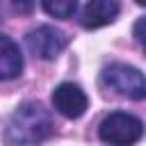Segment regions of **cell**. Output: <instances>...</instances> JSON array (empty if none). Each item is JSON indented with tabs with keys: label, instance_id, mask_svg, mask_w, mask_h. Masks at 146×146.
Wrapping results in <instances>:
<instances>
[{
	"label": "cell",
	"instance_id": "cell-1",
	"mask_svg": "<svg viewBox=\"0 0 146 146\" xmlns=\"http://www.w3.org/2000/svg\"><path fill=\"white\" fill-rule=\"evenodd\" d=\"M52 132L55 125L48 110H43L41 103L27 100L11 112L5 125V141L7 146H36L52 137Z\"/></svg>",
	"mask_w": 146,
	"mask_h": 146
},
{
	"label": "cell",
	"instance_id": "cell-2",
	"mask_svg": "<svg viewBox=\"0 0 146 146\" xmlns=\"http://www.w3.org/2000/svg\"><path fill=\"white\" fill-rule=\"evenodd\" d=\"M144 123L128 112H112L98 125V139L107 146H132L141 139Z\"/></svg>",
	"mask_w": 146,
	"mask_h": 146
},
{
	"label": "cell",
	"instance_id": "cell-3",
	"mask_svg": "<svg viewBox=\"0 0 146 146\" xmlns=\"http://www.w3.org/2000/svg\"><path fill=\"white\" fill-rule=\"evenodd\" d=\"M100 80L105 87L114 89L116 94H121L130 100H144L146 98V75L130 64L114 62V64L105 66L100 73Z\"/></svg>",
	"mask_w": 146,
	"mask_h": 146
},
{
	"label": "cell",
	"instance_id": "cell-4",
	"mask_svg": "<svg viewBox=\"0 0 146 146\" xmlns=\"http://www.w3.org/2000/svg\"><path fill=\"white\" fill-rule=\"evenodd\" d=\"M25 46L34 57L48 62V59H55L68 46V36H66V32H62L55 25H39L36 30L27 32Z\"/></svg>",
	"mask_w": 146,
	"mask_h": 146
},
{
	"label": "cell",
	"instance_id": "cell-5",
	"mask_svg": "<svg viewBox=\"0 0 146 146\" xmlns=\"http://www.w3.org/2000/svg\"><path fill=\"white\" fill-rule=\"evenodd\" d=\"M52 105H55V110L62 116H66V119H80L87 112L89 100H87V94L82 91L80 84L62 82L52 91Z\"/></svg>",
	"mask_w": 146,
	"mask_h": 146
},
{
	"label": "cell",
	"instance_id": "cell-6",
	"mask_svg": "<svg viewBox=\"0 0 146 146\" xmlns=\"http://www.w3.org/2000/svg\"><path fill=\"white\" fill-rule=\"evenodd\" d=\"M121 11L119 0H87L80 14V25L84 30H98L116 21Z\"/></svg>",
	"mask_w": 146,
	"mask_h": 146
},
{
	"label": "cell",
	"instance_id": "cell-7",
	"mask_svg": "<svg viewBox=\"0 0 146 146\" xmlns=\"http://www.w3.org/2000/svg\"><path fill=\"white\" fill-rule=\"evenodd\" d=\"M0 43H2V52H0V75H2V80L18 78L21 71H23V55H21V48H18L7 34L0 36Z\"/></svg>",
	"mask_w": 146,
	"mask_h": 146
},
{
	"label": "cell",
	"instance_id": "cell-8",
	"mask_svg": "<svg viewBox=\"0 0 146 146\" xmlns=\"http://www.w3.org/2000/svg\"><path fill=\"white\" fill-rule=\"evenodd\" d=\"M41 7L52 18H71L78 9V0H41Z\"/></svg>",
	"mask_w": 146,
	"mask_h": 146
},
{
	"label": "cell",
	"instance_id": "cell-9",
	"mask_svg": "<svg viewBox=\"0 0 146 146\" xmlns=\"http://www.w3.org/2000/svg\"><path fill=\"white\" fill-rule=\"evenodd\" d=\"M132 34H135V39L146 48V16H141L137 23H135V27H132Z\"/></svg>",
	"mask_w": 146,
	"mask_h": 146
},
{
	"label": "cell",
	"instance_id": "cell-10",
	"mask_svg": "<svg viewBox=\"0 0 146 146\" xmlns=\"http://www.w3.org/2000/svg\"><path fill=\"white\" fill-rule=\"evenodd\" d=\"M9 2H11V7H14L18 14L32 11V5H34V0H9Z\"/></svg>",
	"mask_w": 146,
	"mask_h": 146
},
{
	"label": "cell",
	"instance_id": "cell-11",
	"mask_svg": "<svg viewBox=\"0 0 146 146\" xmlns=\"http://www.w3.org/2000/svg\"><path fill=\"white\" fill-rule=\"evenodd\" d=\"M135 2H137V5H146V0H135Z\"/></svg>",
	"mask_w": 146,
	"mask_h": 146
}]
</instances>
